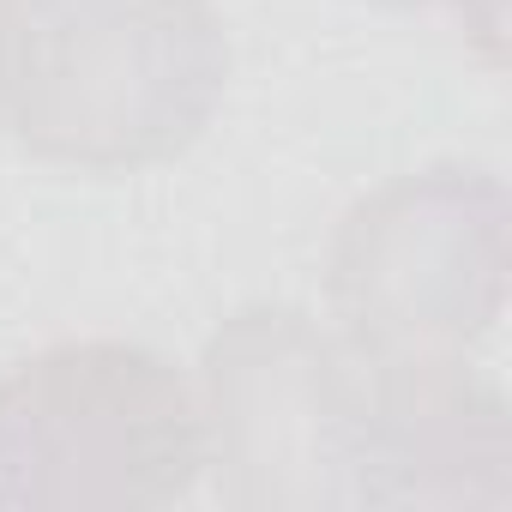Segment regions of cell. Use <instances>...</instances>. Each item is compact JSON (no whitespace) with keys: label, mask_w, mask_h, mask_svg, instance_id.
<instances>
[{"label":"cell","mask_w":512,"mask_h":512,"mask_svg":"<svg viewBox=\"0 0 512 512\" xmlns=\"http://www.w3.org/2000/svg\"><path fill=\"white\" fill-rule=\"evenodd\" d=\"M223 85L211 0H0V115L55 169H157L211 127Z\"/></svg>","instance_id":"obj_1"},{"label":"cell","mask_w":512,"mask_h":512,"mask_svg":"<svg viewBox=\"0 0 512 512\" xmlns=\"http://www.w3.org/2000/svg\"><path fill=\"white\" fill-rule=\"evenodd\" d=\"M211 464L193 380L121 338H67L0 380L7 512H157Z\"/></svg>","instance_id":"obj_2"},{"label":"cell","mask_w":512,"mask_h":512,"mask_svg":"<svg viewBox=\"0 0 512 512\" xmlns=\"http://www.w3.org/2000/svg\"><path fill=\"white\" fill-rule=\"evenodd\" d=\"M217 494L247 512L380 506L368 362L290 302L235 308L199 362Z\"/></svg>","instance_id":"obj_3"},{"label":"cell","mask_w":512,"mask_h":512,"mask_svg":"<svg viewBox=\"0 0 512 512\" xmlns=\"http://www.w3.org/2000/svg\"><path fill=\"white\" fill-rule=\"evenodd\" d=\"M506 187L428 163L356 199L332 235L326 308L362 362H458L506 314Z\"/></svg>","instance_id":"obj_4"},{"label":"cell","mask_w":512,"mask_h":512,"mask_svg":"<svg viewBox=\"0 0 512 512\" xmlns=\"http://www.w3.org/2000/svg\"><path fill=\"white\" fill-rule=\"evenodd\" d=\"M380 398V506H506L512 416L458 362H368Z\"/></svg>","instance_id":"obj_5"},{"label":"cell","mask_w":512,"mask_h":512,"mask_svg":"<svg viewBox=\"0 0 512 512\" xmlns=\"http://www.w3.org/2000/svg\"><path fill=\"white\" fill-rule=\"evenodd\" d=\"M374 7H452L464 31L482 43L488 61H500V25H506V0H374Z\"/></svg>","instance_id":"obj_6"}]
</instances>
